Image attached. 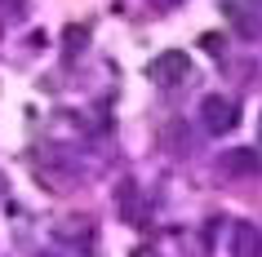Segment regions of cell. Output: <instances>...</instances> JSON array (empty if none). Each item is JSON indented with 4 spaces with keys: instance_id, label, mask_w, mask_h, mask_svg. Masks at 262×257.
<instances>
[{
    "instance_id": "cell-10",
    "label": "cell",
    "mask_w": 262,
    "mask_h": 257,
    "mask_svg": "<svg viewBox=\"0 0 262 257\" xmlns=\"http://www.w3.org/2000/svg\"><path fill=\"white\" fill-rule=\"evenodd\" d=\"M258 142H262V115H258Z\"/></svg>"
},
{
    "instance_id": "cell-8",
    "label": "cell",
    "mask_w": 262,
    "mask_h": 257,
    "mask_svg": "<svg viewBox=\"0 0 262 257\" xmlns=\"http://www.w3.org/2000/svg\"><path fill=\"white\" fill-rule=\"evenodd\" d=\"M156 9H173V5H182V0H151Z\"/></svg>"
},
{
    "instance_id": "cell-3",
    "label": "cell",
    "mask_w": 262,
    "mask_h": 257,
    "mask_svg": "<svg viewBox=\"0 0 262 257\" xmlns=\"http://www.w3.org/2000/svg\"><path fill=\"white\" fill-rule=\"evenodd\" d=\"M151 80L156 84H178V80H187L191 76V58L182 54V49H165V54H156L151 58Z\"/></svg>"
},
{
    "instance_id": "cell-2",
    "label": "cell",
    "mask_w": 262,
    "mask_h": 257,
    "mask_svg": "<svg viewBox=\"0 0 262 257\" xmlns=\"http://www.w3.org/2000/svg\"><path fill=\"white\" fill-rule=\"evenodd\" d=\"M116 213H120V222H129V226H142V222H147V200H142V186L134 177L116 182Z\"/></svg>"
},
{
    "instance_id": "cell-1",
    "label": "cell",
    "mask_w": 262,
    "mask_h": 257,
    "mask_svg": "<svg viewBox=\"0 0 262 257\" xmlns=\"http://www.w3.org/2000/svg\"><path fill=\"white\" fill-rule=\"evenodd\" d=\"M200 120H205L209 133H231L235 124H240V107H235V98L209 94L205 102H200Z\"/></svg>"
},
{
    "instance_id": "cell-5",
    "label": "cell",
    "mask_w": 262,
    "mask_h": 257,
    "mask_svg": "<svg viewBox=\"0 0 262 257\" xmlns=\"http://www.w3.org/2000/svg\"><path fill=\"white\" fill-rule=\"evenodd\" d=\"M231 257H262V230L253 222H231Z\"/></svg>"
},
{
    "instance_id": "cell-4",
    "label": "cell",
    "mask_w": 262,
    "mask_h": 257,
    "mask_svg": "<svg viewBox=\"0 0 262 257\" xmlns=\"http://www.w3.org/2000/svg\"><path fill=\"white\" fill-rule=\"evenodd\" d=\"M218 169L227 177H253L262 169V160H258V151H253V147H235V151H222V155H218Z\"/></svg>"
},
{
    "instance_id": "cell-9",
    "label": "cell",
    "mask_w": 262,
    "mask_h": 257,
    "mask_svg": "<svg viewBox=\"0 0 262 257\" xmlns=\"http://www.w3.org/2000/svg\"><path fill=\"white\" fill-rule=\"evenodd\" d=\"M134 257H156V253H151V248H138V253H134Z\"/></svg>"
},
{
    "instance_id": "cell-7",
    "label": "cell",
    "mask_w": 262,
    "mask_h": 257,
    "mask_svg": "<svg viewBox=\"0 0 262 257\" xmlns=\"http://www.w3.org/2000/svg\"><path fill=\"white\" fill-rule=\"evenodd\" d=\"M200 44H205L209 54H222V40H218V36H205V40H200Z\"/></svg>"
},
{
    "instance_id": "cell-6",
    "label": "cell",
    "mask_w": 262,
    "mask_h": 257,
    "mask_svg": "<svg viewBox=\"0 0 262 257\" xmlns=\"http://www.w3.org/2000/svg\"><path fill=\"white\" fill-rule=\"evenodd\" d=\"M84 40H89L84 27H67V49H84Z\"/></svg>"
}]
</instances>
